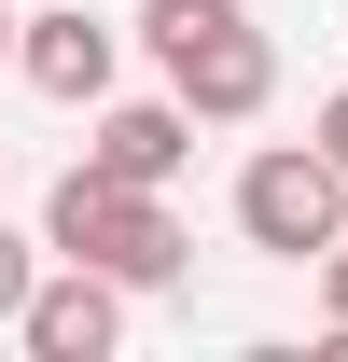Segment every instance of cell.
I'll return each mask as SVG.
<instances>
[{"instance_id": "6da1fadb", "label": "cell", "mask_w": 348, "mask_h": 362, "mask_svg": "<svg viewBox=\"0 0 348 362\" xmlns=\"http://www.w3.org/2000/svg\"><path fill=\"white\" fill-rule=\"evenodd\" d=\"M42 251L56 265H98V279H126V293H181L195 279V251H181V223H168V195L153 181H112V168H56V195H42Z\"/></svg>"}, {"instance_id": "7a4b0ae2", "label": "cell", "mask_w": 348, "mask_h": 362, "mask_svg": "<svg viewBox=\"0 0 348 362\" xmlns=\"http://www.w3.org/2000/svg\"><path fill=\"white\" fill-rule=\"evenodd\" d=\"M139 56L168 70L195 126H251L279 98V42L251 28V0H139Z\"/></svg>"}, {"instance_id": "3957f363", "label": "cell", "mask_w": 348, "mask_h": 362, "mask_svg": "<svg viewBox=\"0 0 348 362\" xmlns=\"http://www.w3.org/2000/svg\"><path fill=\"white\" fill-rule=\"evenodd\" d=\"M237 237H251L265 265H320L348 237V168L320 139H265L251 168H237Z\"/></svg>"}, {"instance_id": "277c9868", "label": "cell", "mask_w": 348, "mask_h": 362, "mask_svg": "<svg viewBox=\"0 0 348 362\" xmlns=\"http://www.w3.org/2000/svg\"><path fill=\"white\" fill-rule=\"evenodd\" d=\"M112 70H126V28H112V14H84V0L14 14V84H28V98H56V112H98V98H112Z\"/></svg>"}, {"instance_id": "5b68a950", "label": "cell", "mask_w": 348, "mask_h": 362, "mask_svg": "<svg viewBox=\"0 0 348 362\" xmlns=\"http://www.w3.org/2000/svg\"><path fill=\"white\" fill-rule=\"evenodd\" d=\"M14 349H28V362H112V349H126V279L56 265V251H42L28 307H14Z\"/></svg>"}, {"instance_id": "8992f818", "label": "cell", "mask_w": 348, "mask_h": 362, "mask_svg": "<svg viewBox=\"0 0 348 362\" xmlns=\"http://www.w3.org/2000/svg\"><path fill=\"white\" fill-rule=\"evenodd\" d=\"M84 168H112V181H153V195H168V181L195 168V112H181V98H98Z\"/></svg>"}, {"instance_id": "52a82bcc", "label": "cell", "mask_w": 348, "mask_h": 362, "mask_svg": "<svg viewBox=\"0 0 348 362\" xmlns=\"http://www.w3.org/2000/svg\"><path fill=\"white\" fill-rule=\"evenodd\" d=\"M28 279H42V237L0 223V334H14V307H28Z\"/></svg>"}, {"instance_id": "ba28073f", "label": "cell", "mask_w": 348, "mask_h": 362, "mask_svg": "<svg viewBox=\"0 0 348 362\" xmlns=\"http://www.w3.org/2000/svg\"><path fill=\"white\" fill-rule=\"evenodd\" d=\"M320 334H348V237L320 251Z\"/></svg>"}, {"instance_id": "9c48e42d", "label": "cell", "mask_w": 348, "mask_h": 362, "mask_svg": "<svg viewBox=\"0 0 348 362\" xmlns=\"http://www.w3.org/2000/svg\"><path fill=\"white\" fill-rule=\"evenodd\" d=\"M306 139H320V153H335V168H348V84L320 98V112H306Z\"/></svg>"}, {"instance_id": "30bf717a", "label": "cell", "mask_w": 348, "mask_h": 362, "mask_svg": "<svg viewBox=\"0 0 348 362\" xmlns=\"http://www.w3.org/2000/svg\"><path fill=\"white\" fill-rule=\"evenodd\" d=\"M0 70H14V0H0Z\"/></svg>"}]
</instances>
